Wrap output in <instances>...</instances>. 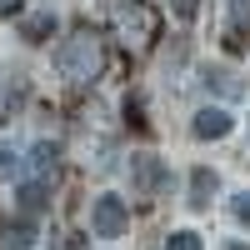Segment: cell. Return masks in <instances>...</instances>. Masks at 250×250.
<instances>
[{"mask_svg": "<svg viewBox=\"0 0 250 250\" xmlns=\"http://www.w3.org/2000/svg\"><path fill=\"white\" fill-rule=\"evenodd\" d=\"M15 170V150H10V145H0V175H10Z\"/></svg>", "mask_w": 250, "mask_h": 250, "instance_id": "12", "label": "cell"}, {"mask_svg": "<svg viewBox=\"0 0 250 250\" xmlns=\"http://www.w3.org/2000/svg\"><path fill=\"white\" fill-rule=\"evenodd\" d=\"M125 225H130L125 200H120V195H100V200H95V210H90V230H95L100 240H115Z\"/></svg>", "mask_w": 250, "mask_h": 250, "instance_id": "2", "label": "cell"}, {"mask_svg": "<svg viewBox=\"0 0 250 250\" xmlns=\"http://www.w3.org/2000/svg\"><path fill=\"white\" fill-rule=\"evenodd\" d=\"M5 240H10V250H30V245H35V230H30V220L10 225V235H5Z\"/></svg>", "mask_w": 250, "mask_h": 250, "instance_id": "9", "label": "cell"}, {"mask_svg": "<svg viewBox=\"0 0 250 250\" xmlns=\"http://www.w3.org/2000/svg\"><path fill=\"white\" fill-rule=\"evenodd\" d=\"M190 130H195V140H225L230 135V115L225 110H200Z\"/></svg>", "mask_w": 250, "mask_h": 250, "instance_id": "4", "label": "cell"}, {"mask_svg": "<svg viewBox=\"0 0 250 250\" xmlns=\"http://www.w3.org/2000/svg\"><path fill=\"white\" fill-rule=\"evenodd\" d=\"M195 5H200V0H175V15H180V20H190V15H195Z\"/></svg>", "mask_w": 250, "mask_h": 250, "instance_id": "13", "label": "cell"}, {"mask_svg": "<svg viewBox=\"0 0 250 250\" xmlns=\"http://www.w3.org/2000/svg\"><path fill=\"white\" fill-rule=\"evenodd\" d=\"M220 190V180H215V170H205V165H200V170L190 175V205H195V210H205V205H210V195Z\"/></svg>", "mask_w": 250, "mask_h": 250, "instance_id": "5", "label": "cell"}, {"mask_svg": "<svg viewBox=\"0 0 250 250\" xmlns=\"http://www.w3.org/2000/svg\"><path fill=\"white\" fill-rule=\"evenodd\" d=\"M50 30H55V15H30L25 25H20V35H25V40H45Z\"/></svg>", "mask_w": 250, "mask_h": 250, "instance_id": "8", "label": "cell"}, {"mask_svg": "<svg viewBox=\"0 0 250 250\" xmlns=\"http://www.w3.org/2000/svg\"><path fill=\"white\" fill-rule=\"evenodd\" d=\"M55 70L70 80V85H85V80L100 70V40L90 35V30H80V35H70L65 45L55 50Z\"/></svg>", "mask_w": 250, "mask_h": 250, "instance_id": "1", "label": "cell"}, {"mask_svg": "<svg viewBox=\"0 0 250 250\" xmlns=\"http://www.w3.org/2000/svg\"><path fill=\"white\" fill-rule=\"evenodd\" d=\"M130 185L140 195H155L160 185H165V165L155 155H130Z\"/></svg>", "mask_w": 250, "mask_h": 250, "instance_id": "3", "label": "cell"}, {"mask_svg": "<svg viewBox=\"0 0 250 250\" xmlns=\"http://www.w3.org/2000/svg\"><path fill=\"white\" fill-rule=\"evenodd\" d=\"M165 250H205V245H200V235H195V230H175L170 240H165Z\"/></svg>", "mask_w": 250, "mask_h": 250, "instance_id": "10", "label": "cell"}, {"mask_svg": "<svg viewBox=\"0 0 250 250\" xmlns=\"http://www.w3.org/2000/svg\"><path fill=\"white\" fill-rule=\"evenodd\" d=\"M205 85H215L220 95H240V80L225 70V65H210V70H205Z\"/></svg>", "mask_w": 250, "mask_h": 250, "instance_id": "7", "label": "cell"}, {"mask_svg": "<svg viewBox=\"0 0 250 250\" xmlns=\"http://www.w3.org/2000/svg\"><path fill=\"white\" fill-rule=\"evenodd\" d=\"M25 0H0V15H10V10H20Z\"/></svg>", "mask_w": 250, "mask_h": 250, "instance_id": "14", "label": "cell"}, {"mask_svg": "<svg viewBox=\"0 0 250 250\" xmlns=\"http://www.w3.org/2000/svg\"><path fill=\"white\" fill-rule=\"evenodd\" d=\"M235 220H240V225H250V190H245V195H235Z\"/></svg>", "mask_w": 250, "mask_h": 250, "instance_id": "11", "label": "cell"}, {"mask_svg": "<svg viewBox=\"0 0 250 250\" xmlns=\"http://www.w3.org/2000/svg\"><path fill=\"white\" fill-rule=\"evenodd\" d=\"M45 190H50V180H25V185H20V210L35 215L40 205H45Z\"/></svg>", "mask_w": 250, "mask_h": 250, "instance_id": "6", "label": "cell"}]
</instances>
